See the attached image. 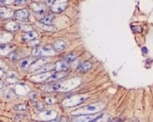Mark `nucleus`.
<instances>
[{"label":"nucleus","instance_id":"8","mask_svg":"<svg viewBox=\"0 0 153 122\" xmlns=\"http://www.w3.org/2000/svg\"><path fill=\"white\" fill-rule=\"evenodd\" d=\"M14 18L19 21H23L25 22L28 20L29 18V12L25 9H21V10H18L14 12Z\"/></svg>","mask_w":153,"mask_h":122},{"label":"nucleus","instance_id":"24","mask_svg":"<svg viewBox=\"0 0 153 122\" xmlns=\"http://www.w3.org/2000/svg\"><path fill=\"white\" fill-rule=\"evenodd\" d=\"M19 51H14V52H12L10 55H9V58H10V60H20V59H22L23 57H25L26 54H19Z\"/></svg>","mask_w":153,"mask_h":122},{"label":"nucleus","instance_id":"36","mask_svg":"<svg viewBox=\"0 0 153 122\" xmlns=\"http://www.w3.org/2000/svg\"><path fill=\"white\" fill-rule=\"evenodd\" d=\"M56 1H54V0H53V1H47V4L48 5H52L53 4H54Z\"/></svg>","mask_w":153,"mask_h":122},{"label":"nucleus","instance_id":"28","mask_svg":"<svg viewBox=\"0 0 153 122\" xmlns=\"http://www.w3.org/2000/svg\"><path fill=\"white\" fill-rule=\"evenodd\" d=\"M38 25H39V27H41L42 29H44V30H46V31H49V32H52V31L55 30V27L53 26L52 24H43L39 23V24H38Z\"/></svg>","mask_w":153,"mask_h":122},{"label":"nucleus","instance_id":"16","mask_svg":"<svg viewBox=\"0 0 153 122\" xmlns=\"http://www.w3.org/2000/svg\"><path fill=\"white\" fill-rule=\"evenodd\" d=\"M91 67H92V64L90 62H88V61H86L82 64H81L76 70H77L78 73H86L88 70H90Z\"/></svg>","mask_w":153,"mask_h":122},{"label":"nucleus","instance_id":"38","mask_svg":"<svg viewBox=\"0 0 153 122\" xmlns=\"http://www.w3.org/2000/svg\"><path fill=\"white\" fill-rule=\"evenodd\" d=\"M131 122H136V121H131Z\"/></svg>","mask_w":153,"mask_h":122},{"label":"nucleus","instance_id":"10","mask_svg":"<svg viewBox=\"0 0 153 122\" xmlns=\"http://www.w3.org/2000/svg\"><path fill=\"white\" fill-rule=\"evenodd\" d=\"M48 60L47 59H39V60H35L32 65H31V67H30V70L33 71V72H35L37 70H39V68H41L42 66L45 65V64H47Z\"/></svg>","mask_w":153,"mask_h":122},{"label":"nucleus","instance_id":"26","mask_svg":"<svg viewBox=\"0 0 153 122\" xmlns=\"http://www.w3.org/2000/svg\"><path fill=\"white\" fill-rule=\"evenodd\" d=\"M53 20V16L48 15V16H46L45 18H43L42 19H40V24H51Z\"/></svg>","mask_w":153,"mask_h":122},{"label":"nucleus","instance_id":"11","mask_svg":"<svg viewBox=\"0 0 153 122\" xmlns=\"http://www.w3.org/2000/svg\"><path fill=\"white\" fill-rule=\"evenodd\" d=\"M68 47V44L67 42H65L64 40L62 39H58V40H55L53 44V48L55 51H61L63 50Z\"/></svg>","mask_w":153,"mask_h":122},{"label":"nucleus","instance_id":"4","mask_svg":"<svg viewBox=\"0 0 153 122\" xmlns=\"http://www.w3.org/2000/svg\"><path fill=\"white\" fill-rule=\"evenodd\" d=\"M55 51L51 46H42L39 48L34 49L32 51L33 56H53L55 54Z\"/></svg>","mask_w":153,"mask_h":122},{"label":"nucleus","instance_id":"30","mask_svg":"<svg viewBox=\"0 0 153 122\" xmlns=\"http://www.w3.org/2000/svg\"><path fill=\"white\" fill-rule=\"evenodd\" d=\"M131 29L135 32H141L142 31H143V28H142L141 26H139V25H131Z\"/></svg>","mask_w":153,"mask_h":122},{"label":"nucleus","instance_id":"17","mask_svg":"<svg viewBox=\"0 0 153 122\" xmlns=\"http://www.w3.org/2000/svg\"><path fill=\"white\" fill-rule=\"evenodd\" d=\"M15 92L17 94H19V95H25L28 93V86H26L25 85H19L16 86L15 88Z\"/></svg>","mask_w":153,"mask_h":122},{"label":"nucleus","instance_id":"20","mask_svg":"<svg viewBox=\"0 0 153 122\" xmlns=\"http://www.w3.org/2000/svg\"><path fill=\"white\" fill-rule=\"evenodd\" d=\"M20 28V26L15 22H9L4 25V29L8 32H15L18 31Z\"/></svg>","mask_w":153,"mask_h":122},{"label":"nucleus","instance_id":"14","mask_svg":"<svg viewBox=\"0 0 153 122\" xmlns=\"http://www.w3.org/2000/svg\"><path fill=\"white\" fill-rule=\"evenodd\" d=\"M0 15L2 19H8L11 18L12 16H14V12L11 9H7L4 7H1L0 9Z\"/></svg>","mask_w":153,"mask_h":122},{"label":"nucleus","instance_id":"25","mask_svg":"<svg viewBox=\"0 0 153 122\" xmlns=\"http://www.w3.org/2000/svg\"><path fill=\"white\" fill-rule=\"evenodd\" d=\"M108 120V115L101 114V115H98L96 118H94V120L90 122H107Z\"/></svg>","mask_w":153,"mask_h":122},{"label":"nucleus","instance_id":"22","mask_svg":"<svg viewBox=\"0 0 153 122\" xmlns=\"http://www.w3.org/2000/svg\"><path fill=\"white\" fill-rule=\"evenodd\" d=\"M10 38H12V35L10 33V32H6V33H2L1 34V45H4V43H8L10 42L12 39Z\"/></svg>","mask_w":153,"mask_h":122},{"label":"nucleus","instance_id":"32","mask_svg":"<svg viewBox=\"0 0 153 122\" xmlns=\"http://www.w3.org/2000/svg\"><path fill=\"white\" fill-rule=\"evenodd\" d=\"M46 102H47V104H53V103H54L55 102V99L53 98H46Z\"/></svg>","mask_w":153,"mask_h":122},{"label":"nucleus","instance_id":"27","mask_svg":"<svg viewBox=\"0 0 153 122\" xmlns=\"http://www.w3.org/2000/svg\"><path fill=\"white\" fill-rule=\"evenodd\" d=\"M12 49V46H4V45H1V54H2V55L7 54V53L11 52Z\"/></svg>","mask_w":153,"mask_h":122},{"label":"nucleus","instance_id":"35","mask_svg":"<svg viewBox=\"0 0 153 122\" xmlns=\"http://www.w3.org/2000/svg\"><path fill=\"white\" fill-rule=\"evenodd\" d=\"M39 40H36L35 42L33 40L32 42H30V45H31V46H33V45H34V46H37V45H39Z\"/></svg>","mask_w":153,"mask_h":122},{"label":"nucleus","instance_id":"21","mask_svg":"<svg viewBox=\"0 0 153 122\" xmlns=\"http://www.w3.org/2000/svg\"><path fill=\"white\" fill-rule=\"evenodd\" d=\"M33 62H34L33 60H32L31 58H27V59H25V60H22L20 61L19 65H20V67H21L22 69H25V68H26V67H28V66H31V65H32Z\"/></svg>","mask_w":153,"mask_h":122},{"label":"nucleus","instance_id":"37","mask_svg":"<svg viewBox=\"0 0 153 122\" xmlns=\"http://www.w3.org/2000/svg\"><path fill=\"white\" fill-rule=\"evenodd\" d=\"M142 51H143V53H147V51H148V50L145 48V47H143V48L142 49Z\"/></svg>","mask_w":153,"mask_h":122},{"label":"nucleus","instance_id":"15","mask_svg":"<svg viewBox=\"0 0 153 122\" xmlns=\"http://www.w3.org/2000/svg\"><path fill=\"white\" fill-rule=\"evenodd\" d=\"M67 75V72H55V73H52V75L47 79V82L50 81H55V80H59L60 79H62L63 77H65Z\"/></svg>","mask_w":153,"mask_h":122},{"label":"nucleus","instance_id":"31","mask_svg":"<svg viewBox=\"0 0 153 122\" xmlns=\"http://www.w3.org/2000/svg\"><path fill=\"white\" fill-rule=\"evenodd\" d=\"M36 108L39 110V111H43L45 109V105L41 102H38L37 105H36Z\"/></svg>","mask_w":153,"mask_h":122},{"label":"nucleus","instance_id":"34","mask_svg":"<svg viewBox=\"0 0 153 122\" xmlns=\"http://www.w3.org/2000/svg\"><path fill=\"white\" fill-rule=\"evenodd\" d=\"M14 3L17 5H19V4H24L25 3V1H24V0H21V1H14Z\"/></svg>","mask_w":153,"mask_h":122},{"label":"nucleus","instance_id":"18","mask_svg":"<svg viewBox=\"0 0 153 122\" xmlns=\"http://www.w3.org/2000/svg\"><path fill=\"white\" fill-rule=\"evenodd\" d=\"M38 37V33L35 32H27L23 37L24 41H26V42H30V41H33L34 40L36 37Z\"/></svg>","mask_w":153,"mask_h":122},{"label":"nucleus","instance_id":"5","mask_svg":"<svg viewBox=\"0 0 153 122\" xmlns=\"http://www.w3.org/2000/svg\"><path fill=\"white\" fill-rule=\"evenodd\" d=\"M58 112L54 110H48V111H45L43 112H40L38 116V118L41 121H53L54 119L57 118Z\"/></svg>","mask_w":153,"mask_h":122},{"label":"nucleus","instance_id":"19","mask_svg":"<svg viewBox=\"0 0 153 122\" xmlns=\"http://www.w3.org/2000/svg\"><path fill=\"white\" fill-rule=\"evenodd\" d=\"M19 79V77L16 73H8L6 79H5V82H7L8 84H13L16 83Z\"/></svg>","mask_w":153,"mask_h":122},{"label":"nucleus","instance_id":"33","mask_svg":"<svg viewBox=\"0 0 153 122\" xmlns=\"http://www.w3.org/2000/svg\"><path fill=\"white\" fill-rule=\"evenodd\" d=\"M108 122H123V120L120 119V118H114V119H112L111 121Z\"/></svg>","mask_w":153,"mask_h":122},{"label":"nucleus","instance_id":"29","mask_svg":"<svg viewBox=\"0 0 153 122\" xmlns=\"http://www.w3.org/2000/svg\"><path fill=\"white\" fill-rule=\"evenodd\" d=\"M26 108H27V107L25 105H24V104L17 105V106L14 107V110L15 111H25V110H26Z\"/></svg>","mask_w":153,"mask_h":122},{"label":"nucleus","instance_id":"3","mask_svg":"<svg viewBox=\"0 0 153 122\" xmlns=\"http://www.w3.org/2000/svg\"><path fill=\"white\" fill-rule=\"evenodd\" d=\"M87 98L85 96H81V95H77V96H73V97L66 98L65 100H63L62 102V106L65 107H75L81 103H82L83 101Z\"/></svg>","mask_w":153,"mask_h":122},{"label":"nucleus","instance_id":"13","mask_svg":"<svg viewBox=\"0 0 153 122\" xmlns=\"http://www.w3.org/2000/svg\"><path fill=\"white\" fill-rule=\"evenodd\" d=\"M31 8L33 11L37 13V14H43L47 12L46 6L42 4H38V3H33L31 4Z\"/></svg>","mask_w":153,"mask_h":122},{"label":"nucleus","instance_id":"2","mask_svg":"<svg viewBox=\"0 0 153 122\" xmlns=\"http://www.w3.org/2000/svg\"><path fill=\"white\" fill-rule=\"evenodd\" d=\"M104 107V105L102 103H96L85 106L82 108L74 110L71 113L73 115H87V114H94L100 111H102Z\"/></svg>","mask_w":153,"mask_h":122},{"label":"nucleus","instance_id":"1","mask_svg":"<svg viewBox=\"0 0 153 122\" xmlns=\"http://www.w3.org/2000/svg\"><path fill=\"white\" fill-rule=\"evenodd\" d=\"M82 82L80 78H71L66 80L56 82L54 84L44 85L42 89L47 92H68L80 85Z\"/></svg>","mask_w":153,"mask_h":122},{"label":"nucleus","instance_id":"12","mask_svg":"<svg viewBox=\"0 0 153 122\" xmlns=\"http://www.w3.org/2000/svg\"><path fill=\"white\" fill-rule=\"evenodd\" d=\"M69 66L68 64L65 61H59L54 64V71L55 72H67Z\"/></svg>","mask_w":153,"mask_h":122},{"label":"nucleus","instance_id":"23","mask_svg":"<svg viewBox=\"0 0 153 122\" xmlns=\"http://www.w3.org/2000/svg\"><path fill=\"white\" fill-rule=\"evenodd\" d=\"M77 54L76 53H74V52H72V53H69V54H68V55H66L64 58H63V61H65V62H67L68 64V63H71V62H73L74 60H75L76 59H77Z\"/></svg>","mask_w":153,"mask_h":122},{"label":"nucleus","instance_id":"7","mask_svg":"<svg viewBox=\"0 0 153 122\" xmlns=\"http://www.w3.org/2000/svg\"><path fill=\"white\" fill-rule=\"evenodd\" d=\"M67 7H68V1H57L54 3V4L52 5V12L59 13L65 11Z\"/></svg>","mask_w":153,"mask_h":122},{"label":"nucleus","instance_id":"6","mask_svg":"<svg viewBox=\"0 0 153 122\" xmlns=\"http://www.w3.org/2000/svg\"><path fill=\"white\" fill-rule=\"evenodd\" d=\"M97 116L94 114L87 115H75L72 118V122H90L96 118Z\"/></svg>","mask_w":153,"mask_h":122},{"label":"nucleus","instance_id":"9","mask_svg":"<svg viewBox=\"0 0 153 122\" xmlns=\"http://www.w3.org/2000/svg\"><path fill=\"white\" fill-rule=\"evenodd\" d=\"M52 75V73H39V74H36L34 76L31 77V80L33 82H40V81H47V79Z\"/></svg>","mask_w":153,"mask_h":122}]
</instances>
